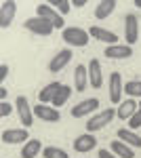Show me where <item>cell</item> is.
<instances>
[{"label":"cell","mask_w":141,"mask_h":158,"mask_svg":"<svg viewBox=\"0 0 141 158\" xmlns=\"http://www.w3.org/2000/svg\"><path fill=\"white\" fill-rule=\"evenodd\" d=\"M112 152L120 158H135V152H133L124 141H112Z\"/></svg>","instance_id":"23"},{"label":"cell","mask_w":141,"mask_h":158,"mask_svg":"<svg viewBox=\"0 0 141 158\" xmlns=\"http://www.w3.org/2000/svg\"><path fill=\"white\" fill-rule=\"evenodd\" d=\"M135 6H139V9H141V0H135Z\"/></svg>","instance_id":"34"},{"label":"cell","mask_w":141,"mask_h":158,"mask_svg":"<svg viewBox=\"0 0 141 158\" xmlns=\"http://www.w3.org/2000/svg\"><path fill=\"white\" fill-rule=\"evenodd\" d=\"M34 114L40 120H47V122H57L59 118H61L57 108H51V106H44V103H38L34 108Z\"/></svg>","instance_id":"12"},{"label":"cell","mask_w":141,"mask_h":158,"mask_svg":"<svg viewBox=\"0 0 141 158\" xmlns=\"http://www.w3.org/2000/svg\"><path fill=\"white\" fill-rule=\"evenodd\" d=\"M114 9H116V0H101L97 4V9H95V17L97 19H106V17H110L114 13Z\"/></svg>","instance_id":"20"},{"label":"cell","mask_w":141,"mask_h":158,"mask_svg":"<svg viewBox=\"0 0 141 158\" xmlns=\"http://www.w3.org/2000/svg\"><path fill=\"white\" fill-rule=\"evenodd\" d=\"M124 93L131 97H141V80H129L124 85Z\"/></svg>","instance_id":"25"},{"label":"cell","mask_w":141,"mask_h":158,"mask_svg":"<svg viewBox=\"0 0 141 158\" xmlns=\"http://www.w3.org/2000/svg\"><path fill=\"white\" fill-rule=\"evenodd\" d=\"M131 55H133V49L129 44H112L106 49L107 59H129Z\"/></svg>","instance_id":"13"},{"label":"cell","mask_w":141,"mask_h":158,"mask_svg":"<svg viewBox=\"0 0 141 158\" xmlns=\"http://www.w3.org/2000/svg\"><path fill=\"white\" fill-rule=\"evenodd\" d=\"M86 4V0H72V6H76V9H80Z\"/></svg>","instance_id":"32"},{"label":"cell","mask_w":141,"mask_h":158,"mask_svg":"<svg viewBox=\"0 0 141 158\" xmlns=\"http://www.w3.org/2000/svg\"><path fill=\"white\" fill-rule=\"evenodd\" d=\"M99 158H116L110 150H99Z\"/></svg>","instance_id":"31"},{"label":"cell","mask_w":141,"mask_h":158,"mask_svg":"<svg viewBox=\"0 0 141 158\" xmlns=\"http://www.w3.org/2000/svg\"><path fill=\"white\" fill-rule=\"evenodd\" d=\"M74 82H76V93H82L86 89V82H89V68L86 65H76Z\"/></svg>","instance_id":"19"},{"label":"cell","mask_w":141,"mask_h":158,"mask_svg":"<svg viewBox=\"0 0 141 158\" xmlns=\"http://www.w3.org/2000/svg\"><path fill=\"white\" fill-rule=\"evenodd\" d=\"M25 30H30L32 34H38V36H48L55 25L51 23L48 19H42V17H32V19H25Z\"/></svg>","instance_id":"2"},{"label":"cell","mask_w":141,"mask_h":158,"mask_svg":"<svg viewBox=\"0 0 141 158\" xmlns=\"http://www.w3.org/2000/svg\"><path fill=\"white\" fill-rule=\"evenodd\" d=\"M89 34H91V36H93L95 40H101V42H107L110 47L118 42V36L114 34V32H110V30H103V27H99V25H95V27H91V32H89Z\"/></svg>","instance_id":"16"},{"label":"cell","mask_w":141,"mask_h":158,"mask_svg":"<svg viewBox=\"0 0 141 158\" xmlns=\"http://www.w3.org/2000/svg\"><path fill=\"white\" fill-rule=\"evenodd\" d=\"M13 112V106L9 101H0V116H11Z\"/></svg>","instance_id":"29"},{"label":"cell","mask_w":141,"mask_h":158,"mask_svg":"<svg viewBox=\"0 0 141 158\" xmlns=\"http://www.w3.org/2000/svg\"><path fill=\"white\" fill-rule=\"evenodd\" d=\"M63 40L70 44V47H86L89 44V32L82 30V27H76V25H72V27H65L63 30Z\"/></svg>","instance_id":"1"},{"label":"cell","mask_w":141,"mask_h":158,"mask_svg":"<svg viewBox=\"0 0 141 158\" xmlns=\"http://www.w3.org/2000/svg\"><path fill=\"white\" fill-rule=\"evenodd\" d=\"M72 86H68V85H63L61 89H59V93H57V97L53 99V108H61L63 103H68V99L72 97Z\"/></svg>","instance_id":"24"},{"label":"cell","mask_w":141,"mask_h":158,"mask_svg":"<svg viewBox=\"0 0 141 158\" xmlns=\"http://www.w3.org/2000/svg\"><path fill=\"white\" fill-rule=\"evenodd\" d=\"M93 148H97V139H95L93 133L78 135V137H76V141H74V150H76V152H80V154L91 152Z\"/></svg>","instance_id":"11"},{"label":"cell","mask_w":141,"mask_h":158,"mask_svg":"<svg viewBox=\"0 0 141 158\" xmlns=\"http://www.w3.org/2000/svg\"><path fill=\"white\" fill-rule=\"evenodd\" d=\"M129 127H131V129H139V127H141V108L133 114V118L129 120Z\"/></svg>","instance_id":"28"},{"label":"cell","mask_w":141,"mask_h":158,"mask_svg":"<svg viewBox=\"0 0 141 158\" xmlns=\"http://www.w3.org/2000/svg\"><path fill=\"white\" fill-rule=\"evenodd\" d=\"M63 85H59V82H51V85H47L40 93H38V99H40V103H53V99L57 97V93H59V89H61Z\"/></svg>","instance_id":"18"},{"label":"cell","mask_w":141,"mask_h":158,"mask_svg":"<svg viewBox=\"0 0 141 158\" xmlns=\"http://www.w3.org/2000/svg\"><path fill=\"white\" fill-rule=\"evenodd\" d=\"M2 141L4 143H21V141H27V129H9L2 133Z\"/></svg>","instance_id":"15"},{"label":"cell","mask_w":141,"mask_h":158,"mask_svg":"<svg viewBox=\"0 0 141 158\" xmlns=\"http://www.w3.org/2000/svg\"><path fill=\"white\" fill-rule=\"evenodd\" d=\"M6 74H9V65H6V63H2V65H0V82H4Z\"/></svg>","instance_id":"30"},{"label":"cell","mask_w":141,"mask_h":158,"mask_svg":"<svg viewBox=\"0 0 141 158\" xmlns=\"http://www.w3.org/2000/svg\"><path fill=\"white\" fill-rule=\"evenodd\" d=\"M139 108H141V103H139Z\"/></svg>","instance_id":"35"},{"label":"cell","mask_w":141,"mask_h":158,"mask_svg":"<svg viewBox=\"0 0 141 158\" xmlns=\"http://www.w3.org/2000/svg\"><path fill=\"white\" fill-rule=\"evenodd\" d=\"M51 6L57 13H61V15H68L72 9V2L70 0H51Z\"/></svg>","instance_id":"27"},{"label":"cell","mask_w":141,"mask_h":158,"mask_svg":"<svg viewBox=\"0 0 141 158\" xmlns=\"http://www.w3.org/2000/svg\"><path fill=\"white\" fill-rule=\"evenodd\" d=\"M70 61H72V51L70 49H63V51H59L57 55L51 59L48 70H51L53 74H59L63 68H65V65H68V63H70Z\"/></svg>","instance_id":"10"},{"label":"cell","mask_w":141,"mask_h":158,"mask_svg":"<svg viewBox=\"0 0 141 158\" xmlns=\"http://www.w3.org/2000/svg\"><path fill=\"white\" fill-rule=\"evenodd\" d=\"M6 95H9V91H6L4 86H0V99H2V101H6Z\"/></svg>","instance_id":"33"},{"label":"cell","mask_w":141,"mask_h":158,"mask_svg":"<svg viewBox=\"0 0 141 158\" xmlns=\"http://www.w3.org/2000/svg\"><path fill=\"white\" fill-rule=\"evenodd\" d=\"M97 108H99V99L91 97V99H84V101H80V103H76V106L70 110V114L74 116V118H82V116L93 114Z\"/></svg>","instance_id":"7"},{"label":"cell","mask_w":141,"mask_h":158,"mask_svg":"<svg viewBox=\"0 0 141 158\" xmlns=\"http://www.w3.org/2000/svg\"><path fill=\"white\" fill-rule=\"evenodd\" d=\"M118 139L131 143L133 148H141V137L135 133V131H131V129H120V131H118Z\"/></svg>","instance_id":"21"},{"label":"cell","mask_w":141,"mask_h":158,"mask_svg":"<svg viewBox=\"0 0 141 158\" xmlns=\"http://www.w3.org/2000/svg\"><path fill=\"white\" fill-rule=\"evenodd\" d=\"M116 116V112L110 108V110H103V112H99V114H95L91 120L86 122V133H95V131H101L106 124L112 122V118Z\"/></svg>","instance_id":"3"},{"label":"cell","mask_w":141,"mask_h":158,"mask_svg":"<svg viewBox=\"0 0 141 158\" xmlns=\"http://www.w3.org/2000/svg\"><path fill=\"white\" fill-rule=\"evenodd\" d=\"M36 17H42V19H48L51 23L55 25L57 30H61L63 27V17L59 15L51 4H44V2H40L38 6H36Z\"/></svg>","instance_id":"5"},{"label":"cell","mask_w":141,"mask_h":158,"mask_svg":"<svg viewBox=\"0 0 141 158\" xmlns=\"http://www.w3.org/2000/svg\"><path fill=\"white\" fill-rule=\"evenodd\" d=\"M42 156L44 158H68V152L65 150H59L55 146H48L42 150Z\"/></svg>","instance_id":"26"},{"label":"cell","mask_w":141,"mask_h":158,"mask_svg":"<svg viewBox=\"0 0 141 158\" xmlns=\"http://www.w3.org/2000/svg\"><path fill=\"white\" fill-rule=\"evenodd\" d=\"M124 36H126V44H135L139 40V19L135 13H129L124 17Z\"/></svg>","instance_id":"4"},{"label":"cell","mask_w":141,"mask_h":158,"mask_svg":"<svg viewBox=\"0 0 141 158\" xmlns=\"http://www.w3.org/2000/svg\"><path fill=\"white\" fill-rule=\"evenodd\" d=\"M15 13H17V2L4 0V2L0 4V27H2V30H6V27L11 25Z\"/></svg>","instance_id":"9"},{"label":"cell","mask_w":141,"mask_h":158,"mask_svg":"<svg viewBox=\"0 0 141 158\" xmlns=\"http://www.w3.org/2000/svg\"><path fill=\"white\" fill-rule=\"evenodd\" d=\"M122 93H124L122 76H120V72H112L110 74V101H112V103H120Z\"/></svg>","instance_id":"8"},{"label":"cell","mask_w":141,"mask_h":158,"mask_svg":"<svg viewBox=\"0 0 141 158\" xmlns=\"http://www.w3.org/2000/svg\"><path fill=\"white\" fill-rule=\"evenodd\" d=\"M40 150H42V143L38 139H30V141H25L23 150H21V156L23 158H36Z\"/></svg>","instance_id":"22"},{"label":"cell","mask_w":141,"mask_h":158,"mask_svg":"<svg viewBox=\"0 0 141 158\" xmlns=\"http://www.w3.org/2000/svg\"><path fill=\"white\" fill-rule=\"evenodd\" d=\"M89 82L93 89H99L103 85V74H101V63L97 59H91L89 63Z\"/></svg>","instance_id":"14"},{"label":"cell","mask_w":141,"mask_h":158,"mask_svg":"<svg viewBox=\"0 0 141 158\" xmlns=\"http://www.w3.org/2000/svg\"><path fill=\"white\" fill-rule=\"evenodd\" d=\"M139 110V106L133 101V99H126V101H120V108H118L116 116L120 118V120H131L133 118V114Z\"/></svg>","instance_id":"17"},{"label":"cell","mask_w":141,"mask_h":158,"mask_svg":"<svg viewBox=\"0 0 141 158\" xmlns=\"http://www.w3.org/2000/svg\"><path fill=\"white\" fill-rule=\"evenodd\" d=\"M15 108H17V114H19V120H21V124H25V129L34 122V108L27 103V99L23 97V95H19L17 97V101H15Z\"/></svg>","instance_id":"6"}]
</instances>
